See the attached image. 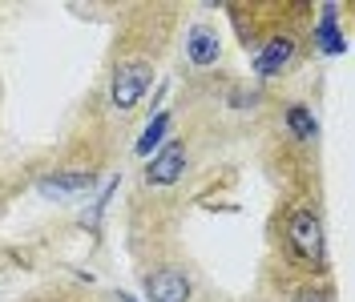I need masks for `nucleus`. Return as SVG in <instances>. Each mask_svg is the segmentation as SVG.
<instances>
[{
  "label": "nucleus",
  "instance_id": "1",
  "mask_svg": "<svg viewBox=\"0 0 355 302\" xmlns=\"http://www.w3.org/2000/svg\"><path fill=\"white\" fill-rule=\"evenodd\" d=\"M287 238H291V250L299 258H307L311 266H323L327 242H323V222L315 217V210H295L287 222Z\"/></svg>",
  "mask_w": 355,
  "mask_h": 302
},
{
  "label": "nucleus",
  "instance_id": "8",
  "mask_svg": "<svg viewBox=\"0 0 355 302\" xmlns=\"http://www.w3.org/2000/svg\"><path fill=\"white\" fill-rule=\"evenodd\" d=\"M331 12H335V4H327V17L319 21V28H315V37H319V44H323V53H331V57H339V53H343V37H339V28H335Z\"/></svg>",
  "mask_w": 355,
  "mask_h": 302
},
{
  "label": "nucleus",
  "instance_id": "7",
  "mask_svg": "<svg viewBox=\"0 0 355 302\" xmlns=\"http://www.w3.org/2000/svg\"><path fill=\"white\" fill-rule=\"evenodd\" d=\"M97 177L93 173H53V177H44V194H85L89 186H93Z\"/></svg>",
  "mask_w": 355,
  "mask_h": 302
},
{
  "label": "nucleus",
  "instance_id": "11",
  "mask_svg": "<svg viewBox=\"0 0 355 302\" xmlns=\"http://www.w3.org/2000/svg\"><path fill=\"white\" fill-rule=\"evenodd\" d=\"M295 302H331V299H327V290H319V286H303V290L295 294Z\"/></svg>",
  "mask_w": 355,
  "mask_h": 302
},
{
  "label": "nucleus",
  "instance_id": "9",
  "mask_svg": "<svg viewBox=\"0 0 355 302\" xmlns=\"http://www.w3.org/2000/svg\"><path fill=\"white\" fill-rule=\"evenodd\" d=\"M170 121H174L170 113H157L154 121H150V130L137 137V153H141V157H146V153H154V145L166 137V130H170Z\"/></svg>",
  "mask_w": 355,
  "mask_h": 302
},
{
  "label": "nucleus",
  "instance_id": "4",
  "mask_svg": "<svg viewBox=\"0 0 355 302\" xmlns=\"http://www.w3.org/2000/svg\"><path fill=\"white\" fill-rule=\"evenodd\" d=\"M146 294L154 302H186L190 299V282H186V274H178V270H154L146 278Z\"/></svg>",
  "mask_w": 355,
  "mask_h": 302
},
{
  "label": "nucleus",
  "instance_id": "5",
  "mask_svg": "<svg viewBox=\"0 0 355 302\" xmlns=\"http://www.w3.org/2000/svg\"><path fill=\"white\" fill-rule=\"evenodd\" d=\"M291 61H295V41H291V37H275V41L263 44L254 69H259V77H275V73H283Z\"/></svg>",
  "mask_w": 355,
  "mask_h": 302
},
{
  "label": "nucleus",
  "instance_id": "3",
  "mask_svg": "<svg viewBox=\"0 0 355 302\" xmlns=\"http://www.w3.org/2000/svg\"><path fill=\"white\" fill-rule=\"evenodd\" d=\"M182 170H186V150H182V141H170V145H162L157 157H150L146 181L150 186H178Z\"/></svg>",
  "mask_w": 355,
  "mask_h": 302
},
{
  "label": "nucleus",
  "instance_id": "12",
  "mask_svg": "<svg viewBox=\"0 0 355 302\" xmlns=\"http://www.w3.org/2000/svg\"><path fill=\"white\" fill-rule=\"evenodd\" d=\"M121 302H133V299H130V294H121Z\"/></svg>",
  "mask_w": 355,
  "mask_h": 302
},
{
  "label": "nucleus",
  "instance_id": "10",
  "mask_svg": "<svg viewBox=\"0 0 355 302\" xmlns=\"http://www.w3.org/2000/svg\"><path fill=\"white\" fill-rule=\"evenodd\" d=\"M287 121H291V130H295V137H315V117H311V109L291 105L287 109Z\"/></svg>",
  "mask_w": 355,
  "mask_h": 302
},
{
  "label": "nucleus",
  "instance_id": "2",
  "mask_svg": "<svg viewBox=\"0 0 355 302\" xmlns=\"http://www.w3.org/2000/svg\"><path fill=\"white\" fill-rule=\"evenodd\" d=\"M150 81H154V69H150V61H125V65L113 69L110 101H113L117 109H133L141 97H146Z\"/></svg>",
  "mask_w": 355,
  "mask_h": 302
},
{
  "label": "nucleus",
  "instance_id": "6",
  "mask_svg": "<svg viewBox=\"0 0 355 302\" xmlns=\"http://www.w3.org/2000/svg\"><path fill=\"white\" fill-rule=\"evenodd\" d=\"M186 53H190L194 65H214L218 61V37L206 24H194L190 28V41H186Z\"/></svg>",
  "mask_w": 355,
  "mask_h": 302
}]
</instances>
